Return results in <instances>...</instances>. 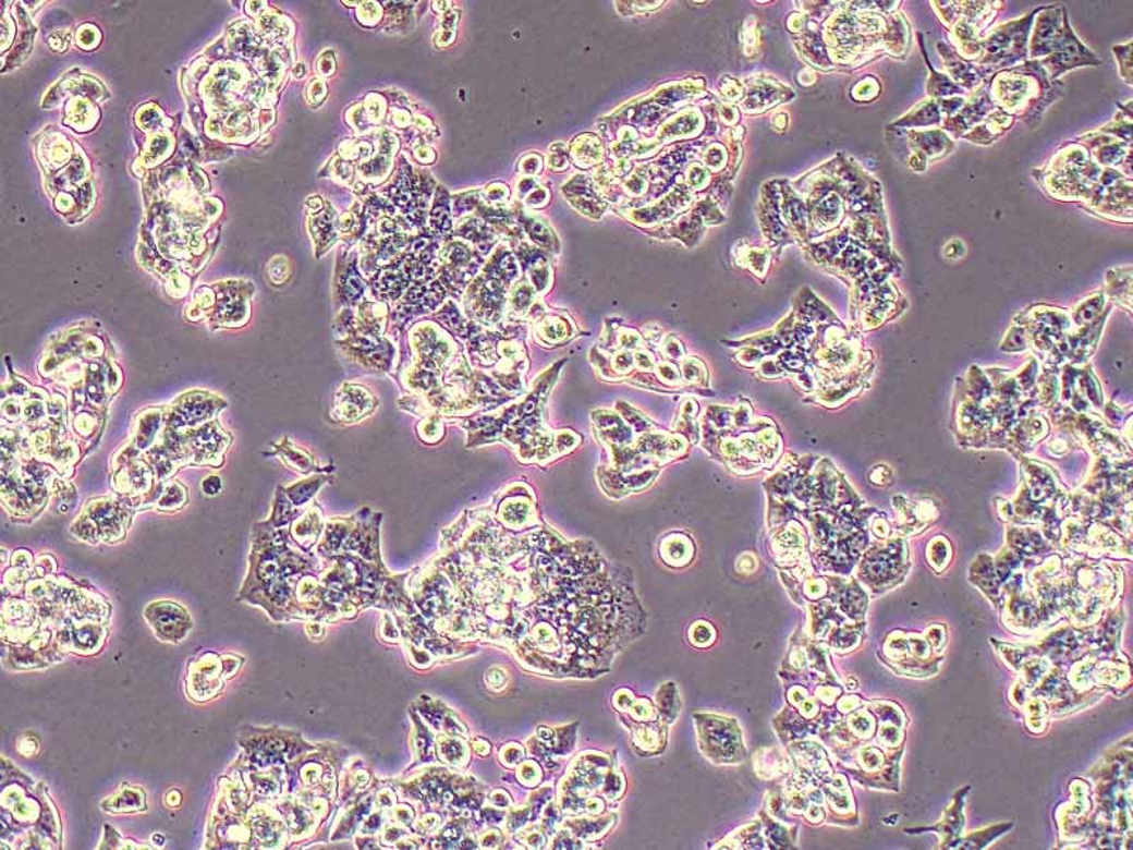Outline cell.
I'll use <instances>...</instances> for the list:
<instances>
[{
  "instance_id": "cell-1",
  "label": "cell",
  "mask_w": 1133,
  "mask_h": 850,
  "mask_svg": "<svg viewBox=\"0 0 1133 850\" xmlns=\"http://www.w3.org/2000/svg\"><path fill=\"white\" fill-rule=\"evenodd\" d=\"M1033 174L1056 201L1079 202L1102 219L1132 223V179L1095 162L1080 142H1067L1045 169Z\"/></svg>"
},
{
  "instance_id": "cell-2",
  "label": "cell",
  "mask_w": 1133,
  "mask_h": 850,
  "mask_svg": "<svg viewBox=\"0 0 1133 850\" xmlns=\"http://www.w3.org/2000/svg\"><path fill=\"white\" fill-rule=\"evenodd\" d=\"M989 93L999 110L1026 122L1033 130L1040 124L1047 108L1061 98L1064 84L1050 82L1040 61L1027 60L991 75Z\"/></svg>"
},
{
  "instance_id": "cell-3",
  "label": "cell",
  "mask_w": 1133,
  "mask_h": 850,
  "mask_svg": "<svg viewBox=\"0 0 1133 850\" xmlns=\"http://www.w3.org/2000/svg\"><path fill=\"white\" fill-rule=\"evenodd\" d=\"M951 35L952 49L971 63L982 59V39L998 16L1002 2H931Z\"/></svg>"
},
{
  "instance_id": "cell-4",
  "label": "cell",
  "mask_w": 1133,
  "mask_h": 850,
  "mask_svg": "<svg viewBox=\"0 0 1133 850\" xmlns=\"http://www.w3.org/2000/svg\"><path fill=\"white\" fill-rule=\"evenodd\" d=\"M1038 9L1040 8L1034 9L1033 12L1018 21L1003 23V25L986 32L982 39L984 56L977 64L998 73V71L1016 68L1019 63H1026L1028 37H1031L1034 17H1036Z\"/></svg>"
},
{
  "instance_id": "cell-5",
  "label": "cell",
  "mask_w": 1133,
  "mask_h": 850,
  "mask_svg": "<svg viewBox=\"0 0 1133 850\" xmlns=\"http://www.w3.org/2000/svg\"><path fill=\"white\" fill-rule=\"evenodd\" d=\"M887 131L897 135L894 144L889 141L890 146L894 148L900 159H903L905 167L915 173L925 172L929 163L946 158L955 148V139H952L941 127H935L931 131H905L887 126Z\"/></svg>"
},
{
  "instance_id": "cell-6",
  "label": "cell",
  "mask_w": 1133,
  "mask_h": 850,
  "mask_svg": "<svg viewBox=\"0 0 1133 850\" xmlns=\"http://www.w3.org/2000/svg\"><path fill=\"white\" fill-rule=\"evenodd\" d=\"M1040 61L1041 68L1046 70L1050 82H1059L1062 74L1079 68H1098L1102 64L1101 59L1085 47L1075 36L1069 17L1065 19L1064 36L1059 46L1050 56Z\"/></svg>"
},
{
  "instance_id": "cell-7",
  "label": "cell",
  "mask_w": 1133,
  "mask_h": 850,
  "mask_svg": "<svg viewBox=\"0 0 1133 850\" xmlns=\"http://www.w3.org/2000/svg\"><path fill=\"white\" fill-rule=\"evenodd\" d=\"M1067 9L1040 7L1028 37V60H1041L1057 49L1064 36Z\"/></svg>"
},
{
  "instance_id": "cell-8",
  "label": "cell",
  "mask_w": 1133,
  "mask_h": 850,
  "mask_svg": "<svg viewBox=\"0 0 1133 850\" xmlns=\"http://www.w3.org/2000/svg\"><path fill=\"white\" fill-rule=\"evenodd\" d=\"M989 78L974 93H971V96L965 99V104H963L961 110L955 116L943 121L941 130L946 131L952 139L963 138L967 132L980 125L988 118L989 113L998 110L994 99L990 97Z\"/></svg>"
},
{
  "instance_id": "cell-9",
  "label": "cell",
  "mask_w": 1133,
  "mask_h": 850,
  "mask_svg": "<svg viewBox=\"0 0 1133 850\" xmlns=\"http://www.w3.org/2000/svg\"><path fill=\"white\" fill-rule=\"evenodd\" d=\"M937 51L943 61V68H946L949 77L953 80V83L966 89L967 93H974L986 80L995 74L994 70L962 59L952 49V46L947 45V42H937Z\"/></svg>"
},
{
  "instance_id": "cell-10",
  "label": "cell",
  "mask_w": 1133,
  "mask_h": 850,
  "mask_svg": "<svg viewBox=\"0 0 1133 850\" xmlns=\"http://www.w3.org/2000/svg\"><path fill=\"white\" fill-rule=\"evenodd\" d=\"M943 121H946V117H943L938 99L927 98L915 104L905 116L899 118L889 126L900 127V130H915V127L929 126L941 127Z\"/></svg>"
},
{
  "instance_id": "cell-11",
  "label": "cell",
  "mask_w": 1133,
  "mask_h": 850,
  "mask_svg": "<svg viewBox=\"0 0 1133 850\" xmlns=\"http://www.w3.org/2000/svg\"><path fill=\"white\" fill-rule=\"evenodd\" d=\"M1016 118L1009 116V113L1002 110H995L989 113L988 118L980 125H977L971 132H967L962 139L972 142L976 145H991L994 142L1002 138V136L1014 125Z\"/></svg>"
},
{
  "instance_id": "cell-12",
  "label": "cell",
  "mask_w": 1133,
  "mask_h": 850,
  "mask_svg": "<svg viewBox=\"0 0 1133 850\" xmlns=\"http://www.w3.org/2000/svg\"><path fill=\"white\" fill-rule=\"evenodd\" d=\"M921 51L925 59V64L929 71V77L927 82V94L929 98L941 99V98H955V97H970L971 93L963 89L946 73H939L934 69L931 61L928 59V51L925 49V42L923 35H918Z\"/></svg>"
},
{
  "instance_id": "cell-13",
  "label": "cell",
  "mask_w": 1133,
  "mask_h": 850,
  "mask_svg": "<svg viewBox=\"0 0 1133 850\" xmlns=\"http://www.w3.org/2000/svg\"><path fill=\"white\" fill-rule=\"evenodd\" d=\"M880 94L881 83L875 75H866L852 89V98L858 102L875 101Z\"/></svg>"
},
{
  "instance_id": "cell-14",
  "label": "cell",
  "mask_w": 1133,
  "mask_h": 850,
  "mask_svg": "<svg viewBox=\"0 0 1133 850\" xmlns=\"http://www.w3.org/2000/svg\"><path fill=\"white\" fill-rule=\"evenodd\" d=\"M1112 50L1118 60L1119 74L1132 87V41L1128 45L1116 46Z\"/></svg>"
},
{
  "instance_id": "cell-15",
  "label": "cell",
  "mask_w": 1133,
  "mask_h": 850,
  "mask_svg": "<svg viewBox=\"0 0 1133 850\" xmlns=\"http://www.w3.org/2000/svg\"><path fill=\"white\" fill-rule=\"evenodd\" d=\"M965 243H963L962 240H951L947 243L946 247H943V255H946V258L948 259H961L962 257H965Z\"/></svg>"
}]
</instances>
